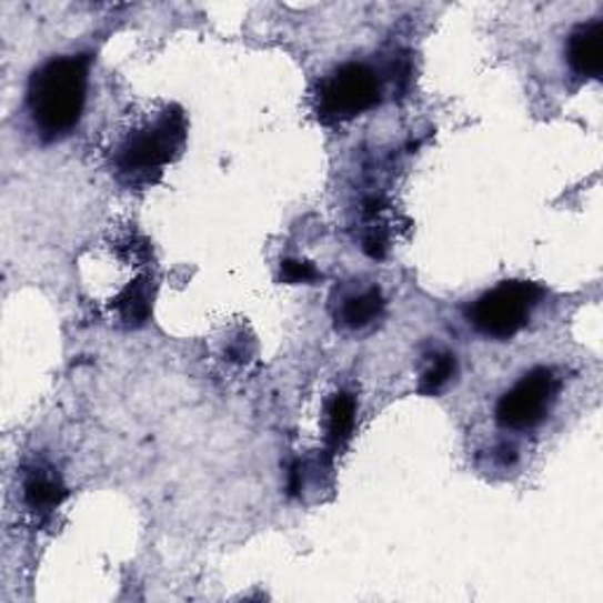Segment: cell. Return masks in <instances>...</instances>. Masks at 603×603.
I'll list each match as a JSON object with an SVG mask.
<instances>
[{
    "label": "cell",
    "mask_w": 603,
    "mask_h": 603,
    "mask_svg": "<svg viewBox=\"0 0 603 603\" xmlns=\"http://www.w3.org/2000/svg\"><path fill=\"white\" fill-rule=\"evenodd\" d=\"M88 54H71L57 57L33 71L27 104L36 130L46 140L64 138L81 121L88 97Z\"/></svg>",
    "instance_id": "obj_1"
},
{
    "label": "cell",
    "mask_w": 603,
    "mask_h": 603,
    "mask_svg": "<svg viewBox=\"0 0 603 603\" xmlns=\"http://www.w3.org/2000/svg\"><path fill=\"white\" fill-rule=\"evenodd\" d=\"M184 144V119L180 109H165L153 121H142L121 134L113 147V168L130 180H149L161 172Z\"/></svg>",
    "instance_id": "obj_2"
},
{
    "label": "cell",
    "mask_w": 603,
    "mask_h": 603,
    "mask_svg": "<svg viewBox=\"0 0 603 603\" xmlns=\"http://www.w3.org/2000/svg\"><path fill=\"white\" fill-rule=\"evenodd\" d=\"M540 298L542 288L537 283L502 281L466 309V319L485 338L512 340L529 325Z\"/></svg>",
    "instance_id": "obj_3"
},
{
    "label": "cell",
    "mask_w": 603,
    "mask_h": 603,
    "mask_svg": "<svg viewBox=\"0 0 603 603\" xmlns=\"http://www.w3.org/2000/svg\"><path fill=\"white\" fill-rule=\"evenodd\" d=\"M382 83L373 67L349 62L328 73L316 92L319 119L325 123L354 121L356 115L378 107Z\"/></svg>",
    "instance_id": "obj_4"
},
{
    "label": "cell",
    "mask_w": 603,
    "mask_h": 603,
    "mask_svg": "<svg viewBox=\"0 0 603 603\" xmlns=\"http://www.w3.org/2000/svg\"><path fill=\"white\" fill-rule=\"evenodd\" d=\"M559 378L550 368H533L510 392H504L495 408V420L504 430L526 432L550 418L559 396Z\"/></svg>",
    "instance_id": "obj_5"
},
{
    "label": "cell",
    "mask_w": 603,
    "mask_h": 603,
    "mask_svg": "<svg viewBox=\"0 0 603 603\" xmlns=\"http://www.w3.org/2000/svg\"><path fill=\"white\" fill-rule=\"evenodd\" d=\"M569 64L577 76L601 78L603 71V22L577 24L569 36Z\"/></svg>",
    "instance_id": "obj_6"
},
{
    "label": "cell",
    "mask_w": 603,
    "mask_h": 603,
    "mask_svg": "<svg viewBox=\"0 0 603 603\" xmlns=\"http://www.w3.org/2000/svg\"><path fill=\"white\" fill-rule=\"evenodd\" d=\"M64 498V483L52 470H46V466H33V470H29L24 479V502L31 512L50 514L52 510L60 507Z\"/></svg>",
    "instance_id": "obj_7"
},
{
    "label": "cell",
    "mask_w": 603,
    "mask_h": 603,
    "mask_svg": "<svg viewBox=\"0 0 603 603\" xmlns=\"http://www.w3.org/2000/svg\"><path fill=\"white\" fill-rule=\"evenodd\" d=\"M356 424V401L352 394H335L328 405V434L325 445L330 455H338L354 434Z\"/></svg>",
    "instance_id": "obj_8"
},
{
    "label": "cell",
    "mask_w": 603,
    "mask_h": 603,
    "mask_svg": "<svg viewBox=\"0 0 603 603\" xmlns=\"http://www.w3.org/2000/svg\"><path fill=\"white\" fill-rule=\"evenodd\" d=\"M382 314H384L382 290L373 285L363 290V293L344 298L338 311V321L349 330H363L368 325H373L375 321H380Z\"/></svg>",
    "instance_id": "obj_9"
},
{
    "label": "cell",
    "mask_w": 603,
    "mask_h": 603,
    "mask_svg": "<svg viewBox=\"0 0 603 603\" xmlns=\"http://www.w3.org/2000/svg\"><path fill=\"white\" fill-rule=\"evenodd\" d=\"M113 309L125 325H130V328L144 325L151 316V281H149V277H142L138 281L128 283L121 290V295L113 300Z\"/></svg>",
    "instance_id": "obj_10"
},
{
    "label": "cell",
    "mask_w": 603,
    "mask_h": 603,
    "mask_svg": "<svg viewBox=\"0 0 603 603\" xmlns=\"http://www.w3.org/2000/svg\"><path fill=\"white\" fill-rule=\"evenodd\" d=\"M455 371H458V361H455L453 354H449V352L436 354L432 359L430 368H426V371L422 373L418 392L424 394V396H436L441 389L453 380Z\"/></svg>",
    "instance_id": "obj_11"
},
{
    "label": "cell",
    "mask_w": 603,
    "mask_h": 603,
    "mask_svg": "<svg viewBox=\"0 0 603 603\" xmlns=\"http://www.w3.org/2000/svg\"><path fill=\"white\" fill-rule=\"evenodd\" d=\"M281 279L285 283H311L319 279V271L314 269V264H309L304 260H283L281 262Z\"/></svg>",
    "instance_id": "obj_12"
},
{
    "label": "cell",
    "mask_w": 603,
    "mask_h": 603,
    "mask_svg": "<svg viewBox=\"0 0 603 603\" xmlns=\"http://www.w3.org/2000/svg\"><path fill=\"white\" fill-rule=\"evenodd\" d=\"M498 458H500V462L504 466H507V464H512L516 460V449H514V445H510V443H502L500 451H498Z\"/></svg>",
    "instance_id": "obj_13"
}]
</instances>
